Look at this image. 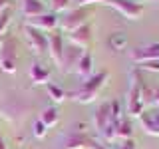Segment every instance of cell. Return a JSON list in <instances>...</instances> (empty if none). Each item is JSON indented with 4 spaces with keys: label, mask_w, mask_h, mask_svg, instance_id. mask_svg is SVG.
<instances>
[{
    "label": "cell",
    "mask_w": 159,
    "mask_h": 149,
    "mask_svg": "<svg viewBox=\"0 0 159 149\" xmlns=\"http://www.w3.org/2000/svg\"><path fill=\"white\" fill-rule=\"evenodd\" d=\"M145 84L137 70H131V82H129V92H127V113L131 117H137L145 111Z\"/></svg>",
    "instance_id": "1"
},
{
    "label": "cell",
    "mask_w": 159,
    "mask_h": 149,
    "mask_svg": "<svg viewBox=\"0 0 159 149\" xmlns=\"http://www.w3.org/2000/svg\"><path fill=\"white\" fill-rule=\"evenodd\" d=\"M107 79H109V72H98V74H93L89 79L82 82V86L72 93V97L76 99V102H80V103H92V102H96V97L99 96V92L103 89V86L107 84Z\"/></svg>",
    "instance_id": "2"
},
{
    "label": "cell",
    "mask_w": 159,
    "mask_h": 149,
    "mask_svg": "<svg viewBox=\"0 0 159 149\" xmlns=\"http://www.w3.org/2000/svg\"><path fill=\"white\" fill-rule=\"evenodd\" d=\"M16 40L12 36H4L2 40V48H0V68L6 74H16V62H18V54H16Z\"/></svg>",
    "instance_id": "3"
},
{
    "label": "cell",
    "mask_w": 159,
    "mask_h": 149,
    "mask_svg": "<svg viewBox=\"0 0 159 149\" xmlns=\"http://www.w3.org/2000/svg\"><path fill=\"white\" fill-rule=\"evenodd\" d=\"M103 4H107L113 10H117L127 20H139L143 16V12H145L143 4L137 2V0H103Z\"/></svg>",
    "instance_id": "4"
},
{
    "label": "cell",
    "mask_w": 159,
    "mask_h": 149,
    "mask_svg": "<svg viewBox=\"0 0 159 149\" xmlns=\"http://www.w3.org/2000/svg\"><path fill=\"white\" fill-rule=\"evenodd\" d=\"M92 14L89 8H76V10H70L64 18H60V30L62 32H68L72 34L74 30H78L80 26L88 24V18Z\"/></svg>",
    "instance_id": "5"
},
{
    "label": "cell",
    "mask_w": 159,
    "mask_h": 149,
    "mask_svg": "<svg viewBox=\"0 0 159 149\" xmlns=\"http://www.w3.org/2000/svg\"><path fill=\"white\" fill-rule=\"evenodd\" d=\"M24 36H26V42H28V46L32 48L34 54H38V56L48 54V34L46 32L30 28V26H24Z\"/></svg>",
    "instance_id": "6"
},
{
    "label": "cell",
    "mask_w": 159,
    "mask_h": 149,
    "mask_svg": "<svg viewBox=\"0 0 159 149\" xmlns=\"http://www.w3.org/2000/svg\"><path fill=\"white\" fill-rule=\"evenodd\" d=\"M96 141L84 129H74L64 139V149H93Z\"/></svg>",
    "instance_id": "7"
},
{
    "label": "cell",
    "mask_w": 159,
    "mask_h": 149,
    "mask_svg": "<svg viewBox=\"0 0 159 149\" xmlns=\"http://www.w3.org/2000/svg\"><path fill=\"white\" fill-rule=\"evenodd\" d=\"M60 24V18L58 14L54 12H44L40 16H34V18H26V26L30 28H36V30H42V32H54Z\"/></svg>",
    "instance_id": "8"
},
{
    "label": "cell",
    "mask_w": 159,
    "mask_h": 149,
    "mask_svg": "<svg viewBox=\"0 0 159 149\" xmlns=\"http://www.w3.org/2000/svg\"><path fill=\"white\" fill-rule=\"evenodd\" d=\"M64 48H66V44H64V36H62V34L56 32V30H54L52 34H48V54L52 56V60L58 64V66H62Z\"/></svg>",
    "instance_id": "9"
},
{
    "label": "cell",
    "mask_w": 159,
    "mask_h": 149,
    "mask_svg": "<svg viewBox=\"0 0 159 149\" xmlns=\"http://www.w3.org/2000/svg\"><path fill=\"white\" fill-rule=\"evenodd\" d=\"M131 60L137 64H145V62H151V60H159V44H149V46H141V48H135L129 52Z\"/></svg>",
    "instance_id": "10"
},
{
    "label": "cell",
    "mask_w": 159,
    "mask_h": 149,
    "mask_svg": "<svg viewBox=\"0 0 159 149\" xmlns=\"http://www.w3.org/2000/svg\"><path fill=\"white\" fill-rule=\"evenodd\" d=\"M84 52L86 50L80 48V46H74V44H70V46L64 48V60H62V68L66 70V72H70V70H74L78 66V62L82 60Z\"/></svg>",
    "instance_id": "11"
},
{
    "label": "cell",
    "mask_w": 159,
    "mask_h": 149,
    "mask_svg": "<svg viewBox=\"0 0 159 149\" xmlns=\"http://www.w3.org/2000/svg\"><path fill=\"white\" fill-rule=\"evenodd\" d=\"M70 44H74V46H80L86 50L89 44H92V26L89 24H84V26H80L78 30H74L72 34L68 36Z\"/></svg>",
    "instance_id": "12"
},
{
    "label": "cell",
    "mask_w": 159,
    "mask_h": 149,
    "mask_svg": "<svg viewBox=\"0 0 159 149\" xmlns=\"http://www.w3.org/2000/svg\"><path fill=\"white\" fill-rule=\"evenodd\" d=\"M111 121L113 119H111V107H109V103H102L96 109V113H93V127H96V131L102 133Z\"/></svg>",
    "instance_id": "13"
},
{
    "label": "cell",
    "mask_w": 159,
    "mask_h": 149,
    "mask_svg": "<svg viewBox=\"0 0 159 149\" xmlns=\"http://www.w3.org/2000/svg\"><path fill=\"white\" fill-rule=\"evenodd\" d=\"M76 74L82 82H86V79H89L93 76V56H92V52H84L82 60H80L78 66H76Z\"/></svg>",
    "instance_id": "14"
},
{
    "label": "cell",
    "mask_w": 159,
    "mask_h": 149,
    "mask_svg": "<svg viewBox=\"0 0 159 149\" xmlns=\"http://www.w3.org/2000/svg\"><path fill=\"white\" fill-rule=\"evenodd\" d=\"M139 123H141V127L145 129V133L159 137V119L155 115V109H151V111H143L141 115H139Z\"/></svg>",
    "instance_id": "15"
},
{
    "label": "cell",
    "mask_w": 159,
    "mask_h": 149,
    "mask_svg": "<svg viewBox=\"0 0 159 149\" xmlns=\"http://www.w3.org/2000/svg\"><path fill=\"white\" fill-rule=\"evenodd\" d=\"M30 79H32L34 84H50V72L46 66H42V64L34 62L32 66H30Z\"/></svg>",
    "instance_id": "16"
},
{
    "label": "cell",
    "mask_w": 159,
    "mask_h": 149,
    "mask_svg": "<svg viewBox=\"0 0 159 149\" xmlns=\"http://www.w3.org/2000/svg\"><path fill=\"white\" fill-rule=\"evenodd\" d=\"M22 12L26 18H34V16H40L44 14V4L42 0H22Z\"/></svg>",
    "instance_id": "17"
},
{
    "label": "cell",
    "mask_w": 159,
    "mask_h": 149,
    "mask_svg": "<svg viewBox=\"0 0 159 149\" xmlns=\"http://www.w3.org/2000/svg\"><path fill=\"white\" fill-rule=\"evenodd\" d=\"M117 139H121V141L133 139V125L127 117H123V119L117 121Z\"/></svg>",
    "instance_id": "18"
},
{
    "label": "cell",
    "mask_w": 159,
    "mask_h": 149,
    "mask_svg": "<svg viewBox=\"0 0 159 149\" xmlns=\"http://www.w3.org/2000/svg\"><path fill=\"white\" fill-rule=\"evenodd\" d=\"M40 121H42L46 127L56 125V123L60 121V111H58V107H46V109L42 111V117H40Z\"/></svg>",
    "instance_id": "19"
},
{
    "label": "cell",
    "mask_w": 159,
    "mask_h": 149,
    "mask_svg": "<svg viewBox=\"0 0 159 149\" xmlns=\"http://www.w3.org/2000/svg\"><path fill=\"white\" fill-rule=\"evenodd\" d=\"M46 89H48V96H50V99L52 102H56V103H60V102H64L66 99V92H64L60 86H56V84H46Z\"/></svg>",
    "instance_id": "20"
},
{
    "label": "cell",
    "mask_w": 159,
    "mask_h": 149,
    "mask_svg": "<svg viewBox=\"0 0 159 149\" xmlns=\"http://www.w3.org/2000/svg\"><path fill=\"white\" fill-rule=\"evenodd\" d=\"M109 46L113 50H123L127 46V36L123 32H113L111 36H109Z\"/></svg>",
    "instance_id": "21"
},
{
    "label": "cell",
    "mask_w": 159,
    "mask_h": 149,
    "mask_svg": "<svg viewBox=\"0 0 159 149\" xmlns=\"http://www.w3.org/2000/svg\"><path fill=\"white\" fill-rule=\"evenodd\" d=\"M102 137L106 139V141H109V143L117 141V121H111V123H109V125L102 131Z\"/></svg>",
    "instance_id": "22"
},
{
    "label": "cell",
    "mask_w": 159,
    "mask_h": 149,
    "mask_svg": "<svg viewBox=\"0 0 159 149\" xmlns=\"http://www.w3.org/2000/svg\"><path fill=\"white\" fill-rule=\"evenodd\" d=\"M70 4H72V0H50V6H52V12H54V14L68 10Z\"/></svg>",
    "instance_id": "23"
},
{
    "label": "cell",
    "mask_w": 159,
    "mask_h": 149,
    "mask_svg": "<svg viewBox=\"0 0 159 149\" xmlns=\"http://www.w3.org/2000/svg\"><path fill=\"white\" fill-rule=\"evenodd\" d=\"M8 24H10V12L6 10V12L2 14V16H0V42H2L4 40V36H8Z\"/></svg>",
    "instance_id": "24"
},
{
    "label": "cell",
    "mask_w": 159,
    "mask_h": 149,
    "mask_svg": "<svg viewBox=\"0 0 159 149\" xmlns=\"http://www.w3.org/2000/svg\"><path fill=\"white\" fill-rule=\"evenodd\" d=\"M109 107H111V119H113V121L123 119V115H121V103H119V99H113V102L109 103Z\"/></svg>",
    "instance_id": "25"
},
{
    "label": "cell",
    "mask_w": 159,
    "mask_h": 149,
    "mask_svg": "<svg viewBox=\"0 0 159 149\" xmlns=\"http://www.w3.org/2000/svg\"><path fill=\"white\" fill-rule=\"evenodd\" d=\"M46 131H48V127L44 125V123L40 121V119H38V121L34 123V135H36L38 139H42L44 135H46Z\"/></svg>",
    "instance_id": "26"
},
{
    "label": "cell",
    "mask_w": 159,
    "mask_h": 149,
    "mask_svg": "<svg viewBox=\"0 0 159 149\" xmlns=\"http://www.w3.org/2000/svg\"><path fill=\"white\" fill-rule=\"evenodd\" d=\"M78 8H89L92 4H103V0H72Z\"/></svg>",
    "instance_id": "27"
},
{
    "label": "cell",
    "mask_w": 159,
    "mask_h": 149,
    "mask_svg": "<svg viewBox=\"0 0 159 149\" xmlns=\"http://www.w3.org/2000/svg\"><path fill=\"white\" fill-rule=\"evenodd\" d=\"M141 70H149V72H159V60H151V62H145V64H139Z\"/></svg>",
    "instance_id": "28"
},
{
    "label": "cell",
    "mask_w": 159,
    "mask_h": 149,
    "mask_svg": "<svg viewBox=\"0 0 159 149\" xmlns=\"http://www.w3.org/2000/svg\"><path fill=\"white\" fill-rule=\"evenodd\" d=\"M116 149H137V145H135L133 139H125V141H121Z\"/></svg>",
    "instance_id": "29"
},
{
    "label": "cell",
    "mask_w": 159,
    "mask_h": 149,
    "mask_svg": "<svg viewBox=\"0 0 159 149\" xmlns=\"http://www.w3.org/2000/svg\"><path fill=\"white\" fill-rule=\"evenodd\" d=\"M8 10V0H0V16Z\"/></svg>",
    "instance_id": "30"
},
{
    "label": "cell",
    "mask_w": 159,
    "mask_h": 149,
    "mask_svg": "<svg viewBox=\"0 0 159 149\" xmlns=\"http://www.w3.org/2000/svg\"><path fill=\"white\" fill-rule=\"evenodd\" d=\"M0 149H6V143H4V139L0 137Z\"/></svg>",
    "instance_id": "31"
},
{
    "label": "cell",
    "mask_w": 159,
    "mask_h": 149,
    "mask_svg": "<svg viewBox=\"0 0 159 149\" xmlns=\"http://www.w3.org/2000/svg\"><path fill=\"white\" fill-rule=\"evenodd\" d=\"M93 149H106V147H102V145H98V143H96V145H93Z\"/></svg>",
    "instance_id": "32"
},
{
    "label": "cell",
    "mask_w": 159,
    "mask_h": 149,
    "mask_svg": "<svg viewBox=\"0 0 159 149\" xmlns=\"http://www.w3.org/2000/svg\"><path fill=\"white\" fill-rule=\"evenodd\" d=\"M137 2H139V0H137Z\"/></svg>",
    "instance_id": "33"
}]
</instances>
